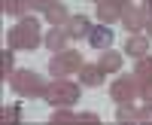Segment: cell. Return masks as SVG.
<instances>
[{
    "mask_svg": "<svg viewBox=\"0 0 152 125\" xmlns=\"http://www.w3.org/2000/svg\"><path fill=\"white\" fill-rule=\"evenodd\" d=\"M40 43H43V34H40V21L34 15H24V18L15 21V28H9V49L34 52Z\"/></svg>",
    "mask_w": 152,
    "mask_h": 125,
    "instance_id": "1",
    "label": "cell"
},
{
    "mask_svg": "<svg viewBox=\"0 0 152 125\" xmlns=\"http://www.w3.org/2000/svg\"><path fill=\"white\" fill-rule=\"evenodd\" d=\"M9 89L21 98H46L49 82L37 70H12L9 73Z\"/></svg>",
    "mask_w": 152,
    "mask_h": 125,
    "instance_id": "2",
    "label": "cell"
},
{
    "mask_svg": "<svg viewBox=\"0 0 152 125\" xmlns=\"http://www.w3.org/2000/svg\"><path fill=\"white\" fill-rule=\"evenodd\" d=\"M79 101V85H76L73 79H64L58 76L55 82H49V92H46V104L52 107H70Z\"/></svg>",
    "mask_w": 152,
    "mask_h": 125,
    "instance_id": "3",
    "label": "cell"
},
{
    "mask_svg": "<svg viewBox=\"0 0 152 125\" xmlns=\"http://www.w3.org/2000/svg\"><path fill=\"white\" fill-rule=\"evenodd\" d=\"M82 64H85L82 52H76V49H61V52H55L49 58V73H52V76H70V73H76Z\"/></svg>",
    "mask_w": 152,
    "mask_h": 125,
    "instance_id": "4",
    "label": "cell"
},
{
    "mask_svg": "<svg viewBox=\"0 0 152 125\" xmlns=\"http://www.w3.org/2000/svg\"><path fill=\"white\" fill-rule=\"evenodd\" d=\"M110 98L116 104H134L140 98V85H137V76H119L110 85Z\"/></svg>",
    "mask_w": 152,
    "mask_h": 125,
    "instance_id": "5",
    "label": "cell"
},
{
    "mask_svg": "<svg viewBox=\"0 0 152 125\" xmlns=\"http://www.w3.org/2000/svg\"><path fill=\"white\" fill-rule=\"evenodd\" d=\"M134 76H137V85H140V98L152 104V58H149V55L137 58Z\"/></svg>",
    "mask_w": 152,
    "mask_h": 125,
    "instance_id": "6",
    "label": "cell"
},
{
    "mask_svg": "<svg viewBox=\"0 0 152 125\" xmlns=\"http://www.w3.org/2000/svg\"><path fill=\"white\" fill-rule=\"evenodd\" d=\"M146 18H149V12H146L143 6H131V3H128V6L122 9V18H119V21H122L131 34H137L140 28H146Z\"/></svg>",
    "mask_w": 152,
    "mask_h": 125,
    "instance_id": "7",
    "label": "cell"
},
{
    "mask_svg": "<svg viewBox=\"0 0 152 125\" xmlns=\"http://www.w3.org/2000/svg\"><path fill=\"white\" fill-rule=\"evenodd\" d=\"M70 40H73V37H70V31H67V24H55V28L43 37V43H46L49 52H61V49H67Z\"/></svg>",
    "mask_w": 152,
    "mask_h": 125,
    "instance_id": "8",
    "label": "cell"
},
{
    "mask_svg": "<svg viewBox=\"0 0 152 125\" xmlns=\"http://www.w3.org/2000/svg\"><path fill=\"white\" fill-rule=\"evenodd\" d=\"M113 40H116V34H113L110 24H100V28H91V34H88V43H91L97 52H104V49L113 46Z\"/></svg>",
    "mask_w": 152,
    "mask_h": 125,
    "instance_id": "9",
    "label": "cell"
},
{
    "mask_svg": "<svg viewBox=\"0 0 152 125\" xmlns=\"http://www.w3.org/2000/svg\"><path fill=\"white\" fill-rule=\"evenodd\" d=\"M107 73L100 70L97 64H82L79 67V85H88V89H97L100 82H104Z\"/></svg>",
    "mask_w": 152,
    "mask_h": 125,
    "instance_id": "10",
    "label": "cell"
},
{
    "mask_svg": "<svg viewBox=\"0 0 152 125\" xmlns=\"http://www.w3.org/2000/svg\"><path fill=\"white\" fill-rule=\"evenodd\" d=\"M125 52H128L131 58H143V55H149V37H143V34H131L128 40H125Z\"/></svg>",
    "mask_w": 152,
    "mask_h": 125,
    "instance_id": "11",
    "label": "cell"
},
{
    "mask_svg": "<svg viewBox=\"0 0 152 125\" xmlns=\"http://www.w3.org/2000/svg\"><path fill=\"white\" fill-rule=\"evenodd\" d=\"M97 18H100V24H116L122 18V6H116L113 0H100L97 3Z\"/></svg>",
    "mask_w": 152,
    "mask_h": 125,
    "instance_id": "12",
    "label": "cell"
},
{
    "mask_svg": "<svg viewBox=\"0 0 152 125\" xmlns=\"http://www.w3.org/2000/svg\"><path fill=\"white\" fill-rule=\"evenodd\" d=\"M67 31H70V37L73 40H79V37H88L91 34V21H88V15H70V21H67Z\"/></svg>",
    "mask_w": 152,
    "mask_h": 125,
    "instance_id": "13",
    "label": "cell"
},
{
    "mask_svg": "<svg viewBox=\"0 0 152 125\" xmlns=\"http://www.w3.org/2000/svg\"><path fill=\"white\" fill-rule=\"evenodd\" d=\"M97 67L104 70V73H116V70H122V52H110V49H104V52H100V58H97Z\"/></svg>",
    "mask_w": 152,
    "mask_h": 125,
    "instance_id": "14",
    "label": "cell"
},
{
    "mask_svg": "<svg viewBox=\"0 0 152 125\" xmlns=\"http://www.w3.org/2000/svg\"><path fill=\"white\" fill-rule=\"evenodd\" d=\"M46 18L52 21V24H67L70 21V12H67L64 3H52V6L46 9Z\"/></svg>",
    "mask_w": 152,
    "mask_h": 125,
    "instance_id": "15",
    "label": "cell"
},
{
    "mask_svg": "<svg viewBox=\"0 0 152 125\" xmlns=\"http://www.w3.org/2000/svg\"><path fill=\"white\" fill-rule=\"evenodd\" d=\"M3 12H6V15H15V18H24L28 0H3Z\"/></svg>",
    "mask_w": 152,
    "mask_h": 125,
    "instance_id": "16",
    "label": "cell"
},
{
    "mask_svg": "<svg viewBox=\"0 0 152 125\" xmlns=\"http://www.w3.org/2000/svg\"><path fill=\"white\" fill-rule=\"evenodd\" d=\"M52 122H79V113H73V110L58 107L55 113H52Z\"/></svg>",
    "mask_w": 152,
    "mask_h": 125,
    "instance_id": "17",
    "label": "cell"
},
{
    "mask_svg": "<svg viewBox=\"0 0 152 125\" xmlns=\"http://www.w3.org/2000/svg\"><path fill=\"white\" fill-rule=\"evenodd\" d=\"M134 119H137V122H152V104L146 101L140 110H134Z\"/></svg>",
    "mask_w": 152,
    "mask_h": 125,
    "instance_id": "18",
    "label": "cell"
},
{
    "mask_svg": "<svg viewBox=\"0 0 152 125\" xmlns=\"http://www.w3.org/2000/svg\"><path fill=\"white\" fill-rule=\"evenodd\" d=\"M3 119H9V122H18V119H21V107H18V104L3 107Z\"/></svg>",
    "mask_w": 152,
    "mask_h": 125,
    "instance_id": "19",
    "label": "cell"
},
{
    "mask_svg": "<svg viewBox=\"0 0 152 125\" xmlns=\"http://www.w3.org/2000/svg\"><path fill=\"white\" fill-rule=\"evenodd\" d=\"M116 119H119V122H125V119H134V110H131V104H119V110H116Z\"/></svg>",
    "mask_w": 152,
    "mask_h": 125,
    "instance_id": "20",
    "label": "cell"
},
{
    "mask_svg": "<svg viewBox=\"0 0 152 125\" xmlns=\"http://www.w3.org/2000/svg\"><path fill=\"white\" fill-rule=\"evenodd\" d=\"M12 73V49H3V76Z\"/></svg>",
    "mask_w": 152,
    "mask_h": 125,
    "instance_id": "21",
    "label": "cell"
},
{
    "mask_svg": "<svg viewBox=\"0 0 152 125\" xmlns=\"http://www.w3.org/2000/svg\"><path fill=\"white\" fill-rule=\"evenodd\" d=\"M52 3H58V0H28V6H31V9H43V12L52 6Z\"/></svg>",
    "mask_w": 152,
    "mask_h": 125,
    "instance_id": "22",
    "label": "cell"
},
{
    "mask_svg": "<svg viewBox=\"0 0 152 125\" xmlns=\"http://www.w3.org/2000/svg\"><path fill=\"white\" fill-rule=\"evenodd\" d=\"M79 122H100V116L91 113V110H85V113H79Z\"/></svg>",
    "mask_w": 152,
    "mask_h": 125,
    "instance_id": "23",
    "label": "cell"
},
{
    "mask_svg": "<svg viewBox=\"0 0 152 125\" xmlns=\"http://www.w3.org/2000/svg\"><path fill=\"white\" fill-rule=\"evenodd\" d=\"M146 37H152V15L146 18Z\"/></svg>",
    "mask_w": 152,
    "mask_h": 125,
    "instance_id": "24",
    "label": "cell"
},
{
    "mask_svg": "<svg viewBox=\"0 0 152 125\" xmlns=\"http://www.w3.org/2000/svg\"><path fill=\"white\" fill-rule=\"evenodd\" d=\"M143 9H146L149 15H152V0H143Z\"/></svg>",
    "mask_w": 152,
    "mask_h": 125,
    "instance_id": "25",
    "label": "cell"
},
{
    "mask_svg": "<svg viewBox=\"0 0 152 125\" xmlns=\"http://www.w3.org/2000/svg\"><path fill=\"white\" fill-rule=\"evenodd\" d=\"M113 3H116V6H122V9H125V6L131 3V0H113Z\"/></svg>",
    "mask_w": 152,
    "mask_h": 125,
    "instance_id": "26",
    "label": "cell"
},
{
    "mask_svg": "<svg viewBox=\"0 0 152 125\" xmlns=\"http://www.w3.org/2000/svg\"><path fill=\"white\" fill-rule=\"evenodd\" d=\"M94 3H100V0H94Z\"/></svg>",
    "mask_w": 152,
    "mask_h": 125,
    "instance_id": "27",
    "label": "cell"
}]
</instances>
